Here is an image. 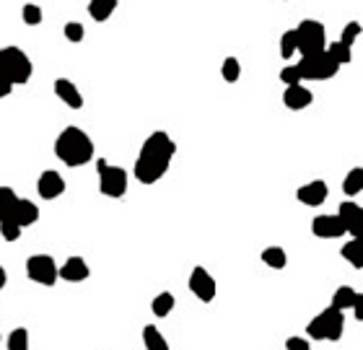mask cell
Segmentation results:
<instances>
[{
  "instance_id": "603a6c76",
  "label": "cell",
  "mask_w": 363,
  "mask_h": 350,
  "mask_svg": "<svg viewBox=\"0 0 363 350\" xmlns=\"http://www.w3.org/2000/svg\"><path fill=\"white\" fill-rule=\"evenodd\" d=\"M355 299H358V290L353 288V285H340L338 290H335V296H332V304L338 309H353Z\"/></svg>"
},
{
  "instance_id": "d590c367",
  "label": "cell",
  "mask_w": 363,
  "mask_h": 350,
  "mask_svg": "<svg viewBox=\"0 0 363 350\" xmlns=\"http://www.w3.org/2000/svg\"><path fill=\"white\" fill-rule=\"evenodd\" d=\"M286 348L288 350H309V340H306V337H288Z\"/></svg>"
},
{
  "instance_id": "484cf974",
  "label": "cell",
  "mask_w": 363,
  "mask_h": 350,
  "mask_svg": "<svg viewBox=\"0 0 363 350\" xmlns=\"http://www.w3.org/2000/svg\"><path fill=\"white\" fill-rule=\"evenodd\" d=\"M18 195L11 187H0V221H6L11 213H13V206H16Z\"/></svg>"
},
{
  "instance_id": "2e32d148",
  "label": "cell",
  "mask_w": 363,
  "mask_h": 350,
  "mask_svg": "<svg viewBox=\"0 0 363 350\" xmlns=\"http://www.w3.org/2000/svg\"><path fill=\"white\" fill-rule=\"evenodd\" d=\"M88 275H91V270H88L84 257H70V260H65V265L60 267V278L68 283H84Z\"/></svg>"
},
{
  "instance_id": "6da1fadb",
  "label": "cell",
  "mask_w": 363,
  "mask_h": 350,
  "mask_svg": "<svg viewBox=\"0 0 363 350\" xmlns=\"http://www.w3.org/2000/svg\"><path fill=\"white\" fill-rule=\"evenodd\" d=\"M174 154H177V143L171 140L169 133H164V130L151 133L145 137L140 154H138L136 169H133L136 180L140 184H156L159 180H164V174L171 166Z\"/></svg>"
},
{
  "instance_id": "4fadbf2b",
  "label": "cell",
  "mask_w": 363,
  "mask_h": 350,
  "mask_svg": "<svg viewBox=\"0 0 363 350\" xmlns=\"http://www.w3.org/2000/svg\"><path fill=\"white\" fill-rule=\"evenodd\" d=\"M338 215L343 218L350 236H363V206H358L355 200H345L340 203Z\"/></svg>"
},
{
  "instance_id": "8d00e7d4",
  "label": "cell",
  "mask_w": 363,
  "mask_h": 350,
  "mask_svg": "<svg viewBox=\"0 0 363 350\" xmlns=\"http://www.w3.org/2000/svg\"><path fill=\"white\" fill-rule=\"evenodd\" d=\"M353 314H355V319H358V322H363V293H358V299H355Z\"/></svg>"
},
{
  "instance_id": "d6a6232c",
  "label": "cell",
  "mask_w": 363,
  "mask_h": 350,
  "mask_svg": "<svg viewBox=\"0 0 363 350\" xmlns=\"http://www.w3.org/2000/svg\"><path fill=\"white\" fill-rule=\"evenodd\" d=\"M280 81H283L286 86L301 83L304 78H301V68H298V62H296V65H286V68L280 70Z\"/></svg>"
},
{
  "instance_id": "ac0fdd59",
  "label": "cell",
  "mask_w": 363,
  "mask_h": 350,
  "mask_svg": "<svg viewBox=\"0 0 363 350\" xmlns=\"http://www.w3.org/2000/svg\"><path fill=\"white\" fill-rule=\"evenodd\" d=\"M340 255H343V260H345L348 265H353L355 270H363V236H353L343 247Z\"/></svg>"
},
{
  "instance_id": "277c9868",
  "label": "cell",
  "mask_w": 363,
  "mask_h": 350,
  "mask_svg": "<svg viewBox=\"0 0 363 350\" xmlns=\"http://www.w3.org/2000/svg\"><path fill=\"white\" fill-rule=\"evenodd\" d=\"M0 70L16 86H24L32 81L34 65H32L29 55H26L21 47H3V50H0Z\"/></svg>"
},
{
  "instance_id": "74e56055",
  "label": "cell",
  "mask_w": 363,
  "mask_h": 350,
  "mask_svg": "<svg viewBox=\"0 0 363 350\" xmlns=\"http://www.w3.org/2000/svg\"><path fill=\"white\" fill-rule=\"evenodd\" d=\"M6 283H8V275H6V267L0 265V290L6 288Z\"/></svg>"
},
{
  "instance_id": "9a60e30c",
  "label": "cell",
  "mask_w": 363,
  "mask_h": 350,
  "mask_svg": "<svg viewBox=\"0 0 363 350\" xmlns=\"http://www.w3.org/2000/svg\"><path fill=\"white\" fill-rule=\"evenodd\" d=\"M55 94H58V99L65 107H70V109H81L84 107V96H81V91H78V86L73 83V81H68V78H58L55 81Z\"/></svg>"
},
{
  "instance_id": "836d02e7",
  "label": "cell",
  "mask_w": 363,
  "mask_h": 350,
  "mask_svg": "<svg viewBox=\"0 0 363 350\" xmlns=\"http://www.w3.org/2000/svg\"><path fill=\"white\" fill-rule=\"evenodd\" d=\"M361 34H363V26L358 24V21H350V24L343 26V34H340V39H343L345 44H353Z\"/></svg>"
},
{
  "instance_id": "83f0119b",
  "label": "cell",
  "mask_w": 363,
  "mask_h": 350,
  "mask_svg": "<svg viewBox=\"0 0 363 350\" xmlns=\"http://www.w3.org/2000/svg\"><path fill=\"white\" fill-rule=\"evenodd\" d=\"M220 73H223V81H226V83H237L239 78H242V62H239L237 58H226Z\"/></svg>"
},
{
  "instance_id": "9c48e42d",
  "label": "cell",
  "mask_w": 363,
  "mask_h": 350,
  "mask_svg": "<svg viewBox=\"0 0 363 350\" xmlns=\"http://www.w3.org/2000/svg\"><path fill=\"white\" fill-rule=\"evenodd\" d=\"M190 290H192V296L203 301V304H211L216 299V293H218V285H216V278H213L203 265H197L190 273Z\"/></svg>"
},
{
  "instance_id": "44dd1931",
  "label": "cell",
  "mask_w": 363,
  "mask_h": 350,
  "mask_svg": "<svg viewBox=\"0 0 363 350\" xmlns=\"http://www.w3.org/2000/svg\"><path fill=\"white\" fill-rule=\"evenodd\" d=\"M143 345L148 350H169V342L161 335V330L156 325H145L143 327Z\"/></svg>"
},
{
  "instance_id": "7c38bea8",
  "label": "cell",
  "mask_w": 363,
  "mask_h": 350,
  "mask_svg": "<svg viewBox=\"0 0 363 350\" xmlns=\"http://www.w3.org/2000/svg\"><path fill=\"white\" fill-rule=\"evenodd\" d=\"M296 197H298V203H301V206L319 208L322 203H324V200L329 197L327 182L314 180V182H309V184H301V187L296 189Z\"/></svg>"
},
{
  "instance_id": "4316f807",
  "label": "cell",
  "mask_w": 363,
  "mask_h": 350,
  "mask_svg": "<svg viewBox=\"0 0 363 350\" xmlns=\"http://www.w3.org/2000/svg\"><path fill=\"white\" fill-rule=\"evenodd\" d=\"M296 52H298V34H296V29H291V32L280 36V55L288 60V58H293Z\"/></svg>"
},
{
  "instance_id": "cb8c5ba5",
  "label": "cell",
  "mask_w": 363,
  "mask_h": 350,
  "mask_svg": "<svg viewBox=\"0 0 363 350\" xmlns=\"http://www.w3.org/2000/svg\"><path fill=\"white\" fill-rule=\"evenodd\" d=\"M174 296H171L169 290H164V293H159L156 299H153V304H151V311L156 316H169L171 314V309H174Z\"/></svg>"
},
{
  "instance_id": "4dcf8cb0",
  "label": "cell",
  "mask_w": 363,
  "mask_h": 350,
  "mask_svg": "<svg viewBox=\"0 0 363 350\" xmlns=\"http://www.w3.org/2000/svg\"><path fill=\"white\" fill-rule=\"evenodd\" d=\"M21 18H24L26 26L42 24V8H39V6H34V3H26L24 11H21Z\"/></svg>"
},
{
  "instance_id": "52a82bcc",
  "label": "cell",
  "mask_w": 363,
  "mask_h": 350,
  "mask_svg": "<svg viewBox=\"0 0 363 350\" xmlns=\"http://www.w3.org/2000/svg\"><path fill=\"white\" fill-rule=\"evenodd\" d=\"M99 192L104 197H122L127 192V171L122 166H110V163L99 159Z\"/></svg>"
},
{
  "instance_id": "e0dca14e",
  "label": "cell",
  "mask_w": 363,
  "mask_h": 350,
  "mask_svg": "<svg viewBox=\"0 0 363 350\" xmlns=\"http://www.w3.org/2000/svg\"><path fill=\"white\" fill-rule=\"evenodd\" d=\"M8 218H16L21 226H34L39 221V208L32 203V200H24V197H18L16 206H13V213Z\"/></svg>"
},
{
  "instance_id": "1f68e13d",
  "label": "cell",
  "mask_w": 363,
  "mask_h": 350,
  "mask_svg": "<svg viewBox=\"0 0 363 350\" xmlns=\"http://www.w3.org/2000/svg\"><path fill=\"white\" fill-rule=\"evenodd\" d=\"M62 32H65V39H68V42H84V36H86L84 24H78V21H68Z\"/></svg>"
},
{
  "instance_id": "7a4b0ae2",
  "label": "cell",
  "mask_w": 363,
  "mask_h": 350,
  "mask_svg": "<svg viewBox=\"0 0 363 350\" xmlns=\"http://www.w3.org/2000/svg\"><path fill=\"white\" fill-rule=\"evenodd\" d=\"M55 156L65 166H73V169L76 166H86L93 159V140L81 128L70 125L55 140Z\"/></svg>"
},
{
  "instance_id": "5bb4252c",
  "label": "cell",
  "mask_w": 363,
  "mask_h": 350,
  "mask_svg": "<svg viewBox=\"0 0 363 350\" xmlns=\"http://www.w3.org/2000/svg\"><path fill=\"white\" fill-rule=\"evenodd\" d=\"M312 102H314V94L304 83H291L286 86V91H283V104L293 112H301L306 109V107H312Z\"/></svg>"
},
{
  "instance_id": "f1b7e54d",
  "label": "cell",
  "mask_w": 363,
  "mask_h": 350,
  "mask_svg": "<svg viewBox=\"0 0 363 350\" xmlns=\"http://www.w3.org/2000/svg\"><path fill=\"white\" fill-rule=\"evenodd\" d=\"M21 223L16 221V218H6V221H0V236L6 241H18V236H21Z\"/></svg>"
},
{
  "instance_id": "ffe728a7",
  "label": "cell",
  "mask_w": 363,
  "mask_h": 350,
  "mask_svg": "<svg viewBox=\"0 0 363 350\" xmlns=\"http://www.w3.org/2000/svg\"><path fill=\"white\" fill-rule=\"evenodd\" d=\"M343 192L348 197H355L363 192V166H353V169L345 174V180H343Z\"/></svg>"
},
{
  "instance_id": "7402d4cb",
  "label": "cell",
  "mask_w": 363,
  "mask_h": 350,
  "mask_svg": "<svg viewBox=\"0 0 363 350\" xmlns=\"http://www.w3.org/2000/svg\"><path fill=\"white\" fill-rule=\"evenodd\" d=\"M262 262L268 267H272V270H283V267L288 265V255L283 247H268L265 252H262Z\"/></svg>"
},
{
  "instance_id": "8992f818",
  "label": "cell",
  "mask_w": 363,
  "mask_h": 350,
  "mask_svg": "<svg viewBox=\"0 0 363 350\" xmlns=\"http://www.w3.org/2000/svg\"><path fill=\"white\" fill-rule=\"evenodd\" d=\"M298 68H301V78L304 81H329V78L338 76V70L343 65L324 50L317 52V55H304L301 62H298Z\"/></svg>"
},
{
  "instance_id": "8fae6325",
  "label": "cell",
  "mask_w": 363,
  "mask_h": 350,
  "mask_svg": "<svg viewBox=\"0 0 363 350\" xmlns=\"http://www.w3.org/2000/svg\"><path fill=\"white\" fill-rule=\"evenodd\" d=\"M37 192L42 200H58L62 192H65V180L60 177V171L55 169H47L39 174V180H37Z\"/></svg>"
},
{
  "instance_id": "d4e9b609",
  "label": "cell",
  "mask_w": 363,
  "mask_h": 350,
  "mask_svg": "<svg viewBox=\"0 0 363 350\" xmlns=\"http://www.w3.org/2000/svg\"><path fill=\"white\" fill-rule=\"evenodd\" d=\"M350 47H353V44H345L343 39H338V42L327 44V52L340 62V65H348V62L353 60V50H350Z\"/></svg>"
},
{
  "instance_id": "ba28073f",
  "label": "cell",
  "mask_w": 363,
  "mask_h": 350,
  "mask_svg": "<svg viewBox=\"0 0 363 350\" xmlns=\"http://www.w3.org/2000/svg\"><path fill=\"white\" fill-rule=\"evenodd\" d=\"M26 275L39 285H55L60 278V267L55 257L50 255H32L26 260Z\"/></svg>"
},
{
  "instance_id": "3957f363",
  "label": "cell",
  "mask_w": 363,
  "mask_h": 350,
  "mask_svg": "<svg viewBox=\"0 0 363 350\" xmlns=\"http://www.w3.org/2000/svg\"><path fill=\"white\" fill-rule=\"evenodd\" d=\"M343 332H345V311L338 309L335 304H329L324 311H319L306 327V335L314 337V340L338 342L343 337Z\"/></svg>"
},
{
  "instance_id": "d6986e66",
  "label": "cell",
  "mask_w": 363,
  "mask_h": 350,
  "mask_svg": "<svg viewBox=\"0 0 363 350\" xmlns=\"http://www.w3.org/2000/svg\"><path fill=\"white\" fill-rule=\"evenodd\" d=\"M117 3L119 0H91V3H88V13H91L93 21L102 24V21H107V18L117 11Z\"/></svg>"
},
{
  "instance_id": "30bf717a",
  "label": "cell",
  "mask_w": 363,
  "mask_h": 350,
  "mask_svg": "<svg viewBox=\"0 0 363 350\" xmlns=\"http://www.w3.org/2000/svg\"><path fill=\"white\" fill-rule=\"evenodd\" d=\"M312 234L317 239H340L343 234H348L345 223L338 213L335 215H317L312 221Z\"/></svg>"
},
{
  "instance_id": "e575fe53",
  "label": "cell",
  "mask_w": 363,
  "mask_h": 350,
  "mask_svg": "<svg viewBox=\"0 0 363 350\" xmlns=\"http://www.w3.org/2000/svg\"><path fill=\"white\" fill-rule=\"evenodd\" d=\"M13 81H11L8 76H6V73H3V70H0V99H6V96H11V91H13Z\"/></svg>"
},
{
  "instance_id": "f546056e",
  "label": "cell",
  "mask_w": 363,
  "mask_h": 350,
  "mask_svg": "<svg viewBox=\"0 0 363 350\" xmlns=\"http://www.w3.org/2000/svg\"><path fill=\"white\" fill-rule=\"evenodd\" d=\"M8 350H29V330L26 327H16L8 335Z\"/></svg>"
},
{
  "instance_id": "5b68a950",
  "label": "cell",
  "mask_w": 363,
  "mask_h": 350,
  "mask_svg": "<svg viewBox=\"0 0 363 350\" xmlns=\"http://www.w3.org/2000/svg\"><path fill=\"white\" fill-rule=\"evenodd\" d=\"M296 34H298V52L301 58L304 55H317V52L327 50V29L317 18H304L301 24L296 26Z\"/></svg>"
}]
</instances>
